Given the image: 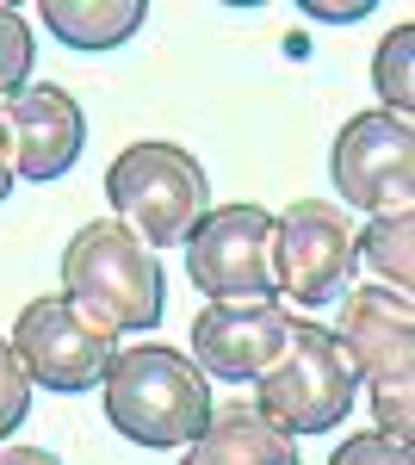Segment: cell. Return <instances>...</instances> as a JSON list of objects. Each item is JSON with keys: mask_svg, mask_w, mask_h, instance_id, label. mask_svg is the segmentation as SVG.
Listing matches in <instances>:
<instances>
[{"mask_svg": "<svg viewBox=\"0 0 415 465\" xmlns=\"http://www.w3.org/2000/svg\"><path fill=\"white\" fill-rule=\"evenodd\" d=\"M105 199L143 249H186L211 212V174L180 143H131L105 168Z\"/></svg>", "mask_w": 415, "mask_h": 465, "instance_id": "cell-3", "label": "cell"}, {"mask_svg": "<svg viewBox=\"0 0 415 465\" xmlns=\"http://www.w3.org/2000/svg\"><path fill=\"white\" fill-rule=\"evenodd\" d=\"M105 422L137 440L149 453H180L193 447L211 422V379L193 366V354L180 348H118L100 379Z\"/></svg>", "mask_w": 415, "mask_h": 465, "instance_id": "cell-1", "label": "cell"}, {"mask_svg": "<svg viewBox=\"0 0 415 465\" xmlns=\"http://www.w3.org/2000/svg\"><path fill=\"white\" fill-rule=\"evenodd\" d=\"M63 298L100 311L124 335V329L162 322L168 286H162V261H155V249H143V236H131L118 217H94L63 249Z\"/></svg>", "mask_w": 415, "mask_h": 465, "instance_id": "cell-4", "label": "cell"}, {"mask_svg": "<svg viewBox=\"0 0 415 465\" xmlns=\"http://www.w3.org/2000/svg\"><path fill=\"white\" fill-rule=\"evenodd\" d=\"M366 391H372V422H379V434L410 447V434H415V372H410V379L366 385Z\"/></svg>", "mask_w": 415, "mask_h": 465, "instance_id": "cell-17", "label": "cell"}, {"mask_svg": "<svg viewBox=\"0 0 415 465\" xmlns=\"http://www.w3.org/2000/svg\"><path fill=\"white\" fill-rule=\"evenodd\" d=\"M273 273L279 292L304 311L341 304L353 286V217L335 199H298L291 212H273Z\"/></svg>", "mask_w": 415, "mask_h": 465, "instance_id": "cell-7", "label": "cell"}, {"mask_svg": "<svg viewBox=\"0 0 415 465\" xmlns=\"http://www.w3.org/2000/svg\"><path fill=\"white\" fill-rule=\"evenodd\" d=\"M37 19L69 50H118V44H131L143 32L149 6L143 0H44Z\"/></svg>", "mask_w": 415, "mask_h": 465, "instance_id": "cell-13", "label": "cell"}, {"mask_svg": "<svg viewBox=\"0 0 415 465\" xmlns=\"http://www.w3.org/2000/svg\"><path fill=\"white\" fill-rule=\"evenodd\" d=\"M285 304L279 298H236V304H205L193 317V366L205 379H230V385H254L273 366L279 341H285Z\"/></svg>", "mask_w": 415, "mask_h": 465, "instance_id": "cell-9", "label": "cell"}, {"mask_svg": "<svg viewBox=\"0 0 415 465\" xmlns=\"http://www.w3.org/2000/svg\"><path fill=\"white\" fill-rule=\"evenodd\" d=\"M180 465H205V460H199V453H193V447H180Z\"/></svg>", "mask_w": 415, "mask_h": 465, "instance_id": "cell-23", "label": "cell"}, {"mask_svg": "<svg viewBox=\"0 0 415 465\" xmlns=\"http://www.w3.org/2000/svg\"><path fill=\"white\" fill-rule=\"evenodd\" d=\"M32 416V372L19 366L13 341H0V440Z\"/></svg>", "mask_w": 415, "mask_h": 465, "instance_id": "cell-18", "label": "cell"}, {"mask_svg": "<svg viewBox=\"0 0 415 465\" xmlns=\"http://www.w3.org/2000/svg\"><path fill=\"white\" fill-rule=\"evenodd\" d=\"M0 465H63L50 447H0Z\"/></svg>", "mask_w": 415, "mask_h": 465, "instance_id": "cell-20", "label": "cell"}, {"mask_svg": "<svg viewBox=\"0 0 415 465\" xmlns=\"http://www.w3.org/2000/svg\"><path fill=\"white\" fill-rule=\"evenodd\" d=\"M0 124H6V149H13V174L25 180H56L81 162L87 143V118L63 87L32 81L13 100H0Z\"/></svg>", "mask_w": 415, "mask_h": 465, "instance_id": "cell-10", "label": "cell"}, {"mask_svg": "<svg viewBox=\"0 0 415 465\" xmlns=\"http://www.w3.org/2000/svg\"><path fill=\"white\" fill-rule=\"evenodd\" d=\"M410 56H415V25H397L379 44V56H372V81H379V94H384V112H397V118H410V106H415Z\"/></svg>", "mask_w": 415, "mask_h": 465, "instance_id": "cell-15", "label": "cell"}, {"mask_svg": "<svg viewBox=\"0 0 415 465\" xmlns=\"http://www.w3.org/2000/svg\"><path fill=\"white\" fill-rule=\"evenodd\" d=\"M186 280L211 304L236 298H279L273 273V212L267 205H223L186 236Z\"/></svg>", "mask_w": 415, "mask_h": 465, "instance_id": "cell-8", "label": "cell"}, {"mask_svg": "<svg viewBox=\"0 0 415 465\" xmlns=\"http://www.w3.org/2000/svg\"><path fill=\"white\" fill-rule=\"evenodd\" d=\"M335 341L353 360L360 385L410 379L415 372V304L403 292H384V286H347Z\"/></svg>", "mask_w": 415, "mask_h": 465, "instance_id": "cell-11", "label": "cell"}, {"mask_svg": "<svg viewBox=\"0 0 415 465\" xmlns=\"http://www.w3.org/2000/svg\"><path fill=\"white\" fill-rule=\"evenodd\" d=\"M13 149H6V124H0V205H6V193H13Z\"/></svg>", "mask_w": 415, "mask_h": 465, "instance_id": "cell-21", "label": "cell"}, {"mask_svg": "<svg viewBox=\"0 0 415 465\" xmlns=\"http://www.w3.org/2000/svg\"><path fill=\"white\" fill-rule=\"evenodd\" d=\"M193 453L205 465H304L298 460V440L279 434L254 403H223L211 410L205 434L193 440Z\"/></svg>", "mask_w": 415, "mask_h": 465, "instance_id": "cell-12", "label": "cell"}, {"mask_svg": "<svg viewBox=\"0 0 415 465\" xmlns=\"http://www.w3.org/2000/svg\"><path fill=\"white\" fill-rule=\"evenodd\" d=\"M341 205L366 217L415 212V124L397 112H353L329 149Z\"/></svg>", "mask_w": 415, "mask_h": 465, "instance_id": "cell-6", "label": "cell"}, {"mask_svg": "<svg viewBox=\"0 0 415 465\" xmlns=\"http://www.w3.org/2000/svg\"><path fill=\"white\" fill-rule=\"evenodd\" d=\"M13 354L32 372V385L74 397L105 379V366L118 354V329L74 298H32L13 317Z\"/></svg>", "mask_w": 415, "mask_h": 465, "instance_id": "cell-5", "label": "cell"}, {"mask_svg": "<svg viewBox=\"0 0 415 465\" xmlns=\"http://www.w3.org/2000/svg\"><path fill=\"white\" fill-rule=\"evenodd\" d=\"M353 397H360V372L341 354L335 329L316 317H291L273 366L254 379V410L298 440V434H329L353 410Z\"/></svg>", "mask_w": 415, "mask_h": 465, "instance_id": "cell-2", "label": "cell"}, {"mask_svg": "<svg viewBox=\"0 0 415 465\" xmlns=\"http://www.w3.org/2000/svg\"><path fill=\"white\" fill-rule=\"evenodd\" d=\"M311 19H366V6H304Z\"/></svg>", "mask_w": 415, "mask_h": 465, "instance_id": "cell-22", "label": "cell"}, {"mask_svg": "<svg viewBox=\"0 0 415 465\" xmlns=\"http://www.w3.org/2000/svg\"><path fill=\"white\" fill-rule=\"evenodd\" d=\"M353 267L372 273L366 286H384V292H403L410 298V286H415V212L366 217L353 230Z\"/></svg>", "mask_w": 415, "mask_h": 465, "instance_id": "cell-14", "label": "cell"}, {"mask_svg": "<svg viewBox=\"0 0 415 465\" xmlns=\"http://www.w3.org/2000/svg\"><path fill=\"white\" fill-rule=\"evenodd\" d=\"M32 63H37L32 19L19 6H0V100H13L19 87H32Z\"/></svg>", "mask_w": 415, "mask_h": 465, "instance_id": "cell-16", "label": "cell"}, {"mask_svg": "<svg viewBox=\"0 0 415 465\" xmlns=\"http://www.w3.org/2000/svg\"><path fill=\"white\" fill-rule=\"evenodd\" d=\"M329 465H415V453L403 440H384L379 429H366V434H347Z\"/></svg>", "mask_w": 415, "mask_h": 465, "instance_id": "cell-19", "label": "cell"}]
</instances>
